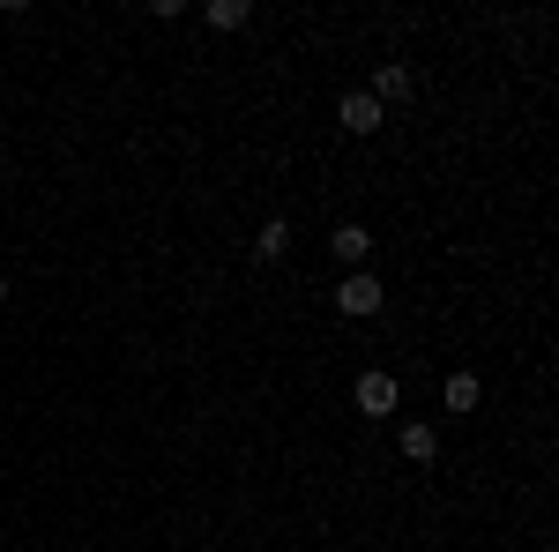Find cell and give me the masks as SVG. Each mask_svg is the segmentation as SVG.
Returning <instances> with one entry per match:
<instances>
[{"label":"cell","instance_id":"cell-2","mask_svg":"<svg viewBox=\"0 0 559 552\" xmlns=\"http://www.w3.org/2000/svg\"><path fill=\"white\" fill-rule=\"evenodd\" d=\"M336 128L366 142V134H381V128H388V113L373 105V97H366V90H344V97H336Z\"/></svg>","mask_w":559,"mask_h":552},{"label":"cell","instance_id":"cell-3","mask_svg":"<svg viewBox=\"0 0 559 552\" xmlns=\"http://www.w3.org/2000/svg\"><path fill=\"white\" fill-rule=\"evenodd\" d=\"M350 396H358V411H366V419H395V403H403L395 374H381V366H373V374H358V388H350Z\"/></svg>","mask_w":559,"mask_h":552},{"label":"cell","instance_id":"cell-10","mask_svg":"<svg viewBox=\"0 0 559 552\" xmlns=\"http://www.w3.org/2000/svg\"><path fill=\"white\" fill-rule=\"evenodd\" d=\"M0 306H8V277H0Z\"/></svg>","mask_w":559,"mask_h":552},{"label":"cell","instance_id":"cell-6","mask_svg":"<svg viewBox=\"0 0 559 552\" xmlns=\"http://www.w3.org/2000/svg\"><path fill=\"white\" fill-rule=\"evenodd\" d=\"M329 247H336V261H344V269H366L373 232H366V224H336V232H329Z\"/></svg>","mask_w":559,"mask_h":552},{"label":"cell","instance_id":"cell-1","mask_svg":"<svg viewBox=\"0 0 559 552\" xmlns=\"http://www.w3.org/2000/svg\"><path fill=\"white\" fill-rule=\"evenodd\" d=\"M381 306H388V292H381L373 269H350L344 284H336V314H350V321H373Z\"/></svg>","mask_w":559,"mask_h":552},{"label":"cell","instance_id":"cell-7","mask_svg":"<svg viewBox=\"0 0 559 552\" xmlns=\"http://www.w3.org/2000/svg\"><path fill=\"white\" fill-rule=\"evenodd\" d=\"M477 396H485V381H477V374H448V381H440V403H448L455 419H463V411H477Z\"/></svg>","mask_w":559,"mask_h":552},{"label":"cell","instance_id":"cell-9","mask_svg":"<svg viewBox=\"0 0 559 552\" xmlns=\"http://www.w3.org/2000/svg\"><path fill=\"white\" fill-rule=\"evenodd\" d=\"M254 255L261 261H284V255H292V224H284V216H269V224L254 232Z\"/></svg>","mask_w":559,"mask_h":552},{"label":"cell","instance_id":"cell-5","mask_svg":"<svg viewBox=\"0 0 559 552\" xmlns=\"http://www.w3.org/2000/svg\"><path fill=\"white\" fill-rule=\"evenodd\" d=\"M395 448H403V456H411V463L426 470L432 456H440V433H432L426 419H403V425H395Z\"/></svg>","mask_w":559,"mask_h":552},{"label":"cell","instance_id":"cell-4","mask_svg":"<svg viewBox=\"0 0 559 552\" xmlns=\"http://www.w3.org/2000/svg\"><path fill=\"white\" fill-rule=\"evenodd\" d=\"M411 90H418V75H411V68H403V60H381V68H373V90H366V97H373V105H411Z\"/></svg>","mask_w":559,"mask_h":552},{"label":"cell","instance_id":"cell-8","mask_svg":"<svg viewBox=\"0 0 559 552\" xmlns=\"http://www.w3.org/2000/svg\"><path fill=\"white\" fill-rule=\"evenodd\" d=\"M202 23H210V31H247V23H254V0H210Z\"/></svg>","mask_w":559,"mask_h":552}]
</instances>
